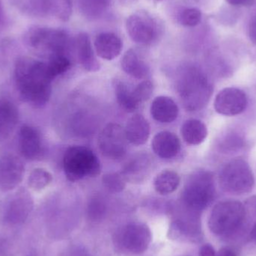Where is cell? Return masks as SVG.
Returning a JSON list of instances; mask_svg holds the SVG:
<instances>
[{"instance_id":"cell-20","label":"cell","mask_w":256,"mask_h":256,"mask_svg":"<svg viewBox=\"0 0 256 256\" xmlns=\"http://www.w3.org/2000/svg\"><path fill=\"white\" fill-rule=\"evenodd\" d=\"M124 132L128 142L134 146H142L147 142L150 136V126L144 116L136 114L128 120Z\"/></svg>"},{"instance_id":"cell-10","label":"cell","mask_w":256,"mask_h":256,"mask_svg":"<svg viewBox=\"0 0 256 256\" xmlns=\"http://www.w3.org/2000/svg\"><path fill=\"white\" fill-rule=\"evenodd\" d=\"M120 244L132 254L146 252L152 242V232L146 224L131 222L124 227L120 232Z\"/></svg>"},{"instance_id":"cell-3","label":"cell","mask_w":256,"mask_h":256,"mask_svg":"<svg viewBox=\"0 0 256 256\" xmlns=\"http://www.w3.org/2000/svg\"><path fill=\"white\" fill-rule=\"evenodd\" d=\"M178 90L182 104L188 111L202 109L213 93L208 78L202 70L194 66H189L182 70Z\"/></svg>"},{"instance_id":"cell-13","label":"cell","mask_w":256,"mask_h":256,"mask_svg":"<svg viewBox=\"0 0 256 256\" xmlns=\"http://www.w3.org/2000/svg\"><path fill=\"white\" fill-rule=\"evenodd\" d=\"M248 98L242 90L237 88H224L215 98L214 109L221 115H238L246 109Z\"/></svg>"},{"instance_id":"cell-22","label":"cell","mask_w":256,"mask_h":256,"mask_svg":"<svg viewBox=\"0 0 256 256\" xmlns=\"http://www.w3.org/2000/svg\"><path fill=\"white\" fill-rule=\"evenodd\" d=\"M122 68L129 76L137 80H143L149 74L148 64L134 49H130L123 56Z\"/></svg>"},{"instance_id":"cell-41","label":"cell","mask_w":256,"mask_h":256,"mask_svg":"<svg viewBox=\"0 0 256 256\" xmlns=\"http://www.w3.org/2000/svg\"><path fill=\"white\" fill-rule=\"evenodd\" d=\"M248 242H252L256 244V224L251 230L249 238H248Z\"/></svg>"},{"instance_id":"cell-19","label":"cell","mask_w":256,"mask_h":256,"mask_svg":"<svg viewBox=\"0 0 256 256\" xmlns=\"http://www.w3.org/2000/svg\"><path fill=\"white\" fill-rule=\"evenodd\" d=\"M178 114V106L171 98L167 96L156 97L150 105V114L158 122H173L177 120Z\"/></svg>"},{"instance_id":"cell-38","label":"cell","mask_w":256,"mask_h":256,"mask_svg":"<svg viewBox=\"0 0 256 256\" xmlns=\"http://www.w3.org/2000/svg\"><path fill=\"white\" fill-rule=\"evenodd\" d=\"M248 33L251 42L256 44V16L252 18L250 22Z\"/></svg>"},{"instance_id":"cell-12","label":"cell","mask_w":256,"mask_h":256,"mask_svg":"<svg viewBox=\"0 0 256 256\" xmlns=\"http://www.w3.org/2000/svg\"><path fill=\"white\" fill-rule=\"evenodd\" d=\"M25 174L24 162L14 154L0 158V190L4 192L13 190L22 182Z\"/></svg>"},{"instance_id":"cell-43","label":"cell","mask_w":256,"mask_h":256,"mask_svg":"<svg viewBox=\"0 0 256 256\" xmlns=\"http://www.w3.org/2000/svg\"><path fill=\"white\" fill-rule=\"evenodd\" d=\"M158 2L162 1V0H158Z\"/></svg>"},{"instance_id":"cell-37","label":"cell","mask_w":256,"mask_h":256,"mask_svg":"<svg viewBox=\"0 0 256 256\" xmlns=\"http://www.w3.org/2000/svg\"><path fill=\"white\" fill-rule=\"evenodd\" d=\"M200 256H216V252L212 244H206L200 248Z\"/></svg>"},{"instance_id":"cell-18","label":"cell","mask_w":256,"mask_h":256,"mask_svg":"<svg viewBox=\"0 0 256 256\" xmlns=\"http://www.w3.org/2000/svg\"><path fill=\"white\" fill-rule=\"evenodd\" d=\"M122 46L121 38L115 33H100L94 40V48L98 56L108 61L117 58L121 54Z\"/></svg>"},{"instance_id":"cell-5","label":"cell","mask_w":256,"mask_h":256,"mask_svg":"<svg viewBox=\"0 0 256 256\" xmlns=\"http://www.w3.org/2000/svg\"><path fill=\"white\" fill-rule=\"evenodd\" d=\"M215 196L214 180L210 172L198 170L188 177L182 194L184 207L202 212L213 202Z\"/></svg>"},{"instance_id":"cell-27","label":"cell","mask_w":256,"mask_h":256,"mask_svg":"<svg viewBox=\"0 0 256 256\" xmlns=\"http://www.w3.org/2000/svg\"><path fill=\"white\" fill-rule=\"evenodd\" d=\"M22 13L32 16H45L50 13V0H10Z\"/></svg>"},{"instance_id":"cell-15","label":"cell","mask_w":256,"mask_h":256,"mask_svg":"<svg viewBox=\"0 0 256 256\" xmlns=\"http://www.w3.org/2000/svg\"><path fill=\"white\" fill-rule=\"evenodd\" d=\"M75 51L80 64L85 70L96 72L100 70V64L96 58L91 39L87 33L80 32L74 42Z\"/></svg>"},{"instance_id":"cell-6","label":"cell","mask_w":256,"mask_h":256,"mask_svg":"<svg viewBox=\"0 0 256 256\" xmlns=\"http://www.w3.org/2000/svg\"><path fill=\"white\" fill-rule=\"evenodd\" d=\"M63 170L70 182L85 178H94L102 171L100 161L96 154L85 146H72L66 150L63 158Z\"/></svg>"},{"instance_id":"cell-39","label":"cell","mask_w":256,"mask_h":256,"mask_svg":"<svg viewBox=\"0 0 256 256\" xmlns=\"http://www.w3.org/2000/svg\"><path fill=\"white\" fill-rule=\"evenodd\" d=\"M216 256H238L237 251L231 246H224L221 248L218 252Z\"/></svg>"},{"instance_id":"cell-25","label":"cell","mask_w":256,"mask_h":256,"mask_svg":"<svg viewBox=\"0 0 256 256\" xmlns=\"http://www.w3.org/2000/svg\"><path fill=\"white\" fill-rule=\"evenodd\" d=\"M180 176L172 170H164L156 174L154 180L155 190L161 195L172 194L180 184Z\"/></svg>"},{"instance_id":"cell-7","label":"cell","mask_w":256,"mask_h":256,"mask_svg":"<svg viewBox=\"0 0 256 256\" xmlns=\"http://www.w3.org/2000/svg\"><path fill=\"white\" fill-rule=\"evenodd\" d=\"M254 176L249 164L242 159L230 161L220 174V184L225 192L243 195L252 190Z\"/></svg>"},{"instance_id":"cell-26","label":"cell","mask_w":256,"mask_h":256,"mask_svg":"<svg viewBox=\"0 0 256 256\" xmlns=\"http://www.w3.org/2000/svg\"><path fill=\"white\" fill-rule=\"evenodd\" d=\"M116 96L120 106L127 112H132L138 109V102L134 96V88H131L127 82L124 81H116Z\"/></svg>"},{"instance_id":"cell-16","label":"cell","mask_w":256,"mask_h":256,"mask_svg":"<svg viewBox=\"0 0 256 256\" xmlns=\"http://www.w3.org/2000/svg\"><path fill=\"white\" fill-rule=\"evenodd\" d=\"M152 149L155 154L162 159H171L178 154L180 142L178 136L170 131H161L154 136Z\"/></svg>"},{"instance_id":"cell-35","label":"cell","mask_w":256,"mask_h":256,"mask_svg":"<svg viewBox=\"0 0 256 256\" xmlns=\"http://www.w3.org/2000/svg\"><path fill=\"white\" fill-rule=\"evenodd\" d=\"M105 212V204L98 198L93 200L88 206V215L92 220H100L104 216Z\"/></svg>"},{"instance_id":"cell-21","label":"cell","mask_w":256,"mask_h":256,"mask_svg":"<svg viewBox=\"0 0 256 256\" xmlns=\"http://www.w3.org/2000/svg\"><path fill=\"white\" fill-rule=\"evenodd\" d=\"M18 122L19 111L16 105L8 99H0V140L7 138Z\"/></svg>"},{"instance_id":"cell-42","label":"cell","mask_w":256,"mask_h":256,"mask_svg":"<svg viewBox=\"0 0 256 256\" xmlns=\"http://www.w3.org/2000/svg\"><path fill=\"white\" fill-rule=\"evenodd\" d=\"M3 18H4V14H3L2 6L1 2H0V24L2 21Z\"/></svg>"},{"instance_id":"cell-23","label":"cell","mask_w":256,"mask_h":256,"mask_svg":"<svg viewBox=\"0 0 256 256\" xmlns=\"http://www.w3.org/2000/svg\"><path fill=\"white\" fill-rule=\"evenodd\" d=\"M182 135L186 143L196 146L203 142L207 137V127L200 120H189L182 126Z\"/></svg>"},{"instance_id":"cell-32","label":"cell","mask_w":256,"mask_h":256,"mask_svg":"<svg viewBox=\"0 0 256 256\" xmlns=\"http://www.w3.org/2000/svg\"><path fill=\"white\" fill-rule=\"evenodd\" d=\"M202 12L196 8H186L178 14V21L186 27H194L200 24L202 20Z\"/></svg>"},{"instance_id":"cell-17","label":"cell","mask_w":256,"mask_h":256,"mask_svg":"<svg viewBox=\"0 0 256 256\" xmlns=\"http://www.w3.org/2000/svg\"><path fill=\"white\" fill-rule=\"evenodd\" d=\"M152 166V160L148 155L140 154L128 162L121 173L126 182L140 184L147 178Z\"/></svg>"},{"instance_id":"cell-14","label":"cell","mask_w":256,"mask_h":256,"mask_svg":"<svg viewBox=\"0 0 256 256\" xmlns=\"http://www.w3.org/2000/svg\"><path fill=\"white\" fill-rule=\"evenodd\" d=\"M18 147L21 155L26 159L34 160L42 153V141L40 132L36 128L28 124L22 126L18 134Z\"/></svg>"},{"instance_id":"cell-28","label":"cell","mask_w":256,"mask_h":256,"mask_svg":"<svg viewBox=\"0 0 256 256\" xmlns=\"http://www.w3.org/2000/svg\"><path fill=\"white\" fill-rule=\"evenodd\" d=\"M52 176L48 170L42 168L33 170L28 178V185L34 191H40L52 182Z\"/></svg>"},{"instance_id":"cell-33","label":"cell","mask_w":256,"mask_h":256,"mask_svg":"<svg viewBox=\"0 0 256 256\" xmlns=\"http://www.w3.org/2000/svg\"><path fill=\"white\" fill-rule=\"evenodd\" d=\"M102 182L105 188L112 192H122L127 182L121 172L108 173L104 176Z\"/></svg>"},{"instance_id":"cell-24","label":"cell","mask_w":256,"mask_h":256,"mask_svg":"<svg viewBox=\"0 0 256 256\" xmlns=\"http://www.w3.org/2000/svg\"><path fill=\"white\" fill-rule=\"evenodd\" d=\"M111 0H78V8L81 14L90 20H96L104 16L110 6Z\"/></svg>"},{"instance_id":"cell-40","label":"cell","mask_w":256,"mask_h":256,"mask_svg":"<svg viewBox=\"0 0 256 256\" xmlns=\"http://www.w3.org/2000/svg\"><path fill=\"white\" fill-rule=\"evenodd\" d=\"M228 4L234 6H250L252 4V0H226Z\"/></svg>"},{"instance_id":"cell-34","label":"cell","mask_w":256,"mask_h":256,"mask_svg":"<svg viewBox=\"0 0 256 256\" xmlns=\"http://www.w3.org/2000/svg\"><path fill=\"white\" fill-rule=\"evenodd\" d=\"M153 90V84L149 80L142 81L134 88V96L138 104H142L148 100L152 96Z\"/></svg>"},{"instance_id":"cell-1","label":"cell","mask_w":256,"mask_h":256,"mask_svg":"<svg viewBox=\"0 0 256 256\" xmlns=\"http://www.w3.org/2000/svg\"><path fill=\"white\" fill-rule=\"evenodd\" d=\"M15 86L22 100L34 108H43L50 98L54 80L46 62L32 57L16 60L14 70Z\"/></svg>"},{"instance_id":"cell-2","label":"cell","mask_w":256,"mask_h":256,"mask_svg":"<svg viewBox=\"0 0 256 256\" xmlns=\"http://www.w3.org/2000/svg\"><path fill=\"white\" fill-rule=\"evenodd\" d=\"M244 219L243 203L226 200L218 203L212 209L208 227L214 234L225 240L242 239Z\"/></svg>"},{"instance_id":"cell-29","label":"cell","mask_w":256,"mask_h":256,"mask_svg":"<svg viewBox=\"0 0 256 256\" xmlns=\"http://www.w3.org/2000/svg\"><path fill=\"white\" fill-rule=\"evenodd\" d=\"M245 219L242 240H248L252 227L256 224V196H252L245 202Z\"/></svg>"},{"instance_id":"cell-30","label":"cell","mask_w":256,"mask_h":256,"mask_svg":"<svg viewBox=\"0 0 256 256\" xmlns=\"http://www.w3.org/2000/svg\"><path fill=\"white\" fill-rule=\"evenodd\" d=\"M46 64L50 74L54 80L70 69L72 62L68 56H56L48 60Z\"/></svg>"},{"instance_id":"cell-36","label":"cell","mask_w":256,"mask_h":256,"mask_svg":"<svg viewBox=\"0 0 256 256\" xmlns=\"http://www.w3.org/2000/svg\"><path fill=\"white\" fill-rule=\"evenodd\" d=\"M242 146H243V141L240 137L237 136H230L224 140L222 148L225 152H228V150H234L240 148Z\"/></svg>"},{"instance_id":"cell-8","label":"cell","mask_w":256,"mask_h":256,"mask_svg":"<svg viewBox=\"0 0 256 256\" xmlns=\"http://www.w3.org/2000/svg\"><path fill=\"white\" fill-rule=\"evenodd\" d=\"M126 30L129 37L137 44L154 43L162 32V26L158 18L146 10L131 14L126 20Z\"/></svg>"},{"instance_id":"cell-31","label":"cell","mask_w":256,"mask_h":256,"mask_svg":"<svg viewBox=\"0 0 256 256\" xmlns=\"http://www.w3.org/2000/svg\"><path fill=\"white\" fill-rule=\"evenodd\" d=\"M50 13L61 20H68L72 14V0H50Z\"/></svg>"},{"instance_id":"cell-11","label":"cell","mask_w":256,"mask_h":256,"mask_svg":"<svg viewBox=\"0 0 256 256\" xmlns=\"http://www.w3.org/2000/svg\"><path fill=\"white\" fill-rule=\"evenodd\" d=\"M33 200L25 190L18 191L7 203L4 212V221L10 226L24 224L33 209Z\"/></svg>"},{"instance_id":"cell-9","label":"cell","mask_w":256,"mask_h":256,"mask_svg":"<svg viewBox=\"0 0 256 256\" xmlns=\"http://www.w3.org/2000/svg\"><path fill=\"white\" fill-rule=\"evenodd\" d=\"M128 142L124 128L116 123L105 126L98 142L100 152L111 160H120L126 156Z\"/></svg>"},{"instance_id":"cell-4","label":"cell","mask_w":256,"mask_h":256,"mask_svg":"<svg viewBox=\"0 0 256 256\" xmlns=\"http://www.w3.org/2000/svg\"><path fill=\"white\" fill-rule=\"evenodd\" d=\"M24 40L32 52L48 60L56 56H68L72 46L70 38L64 30L39 26L31 27Z\"/></svg>"}]
</instances>
